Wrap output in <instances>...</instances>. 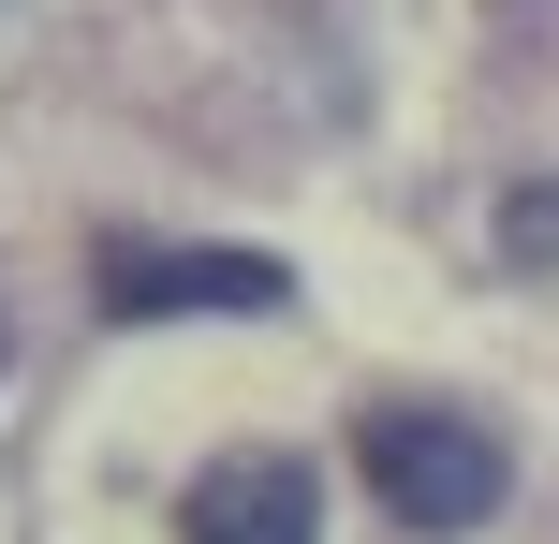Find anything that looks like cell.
I'll return each instance as SVG.
<instances>
[{
	"label": "cell",
	"instance_id": "7a4b0ae2",
	"mask_svg": "<svg viewBox=\"0 0 559 544\" xmlns=\"http://www.w3.org/2000/svg\"><path fill=\"white\" fill-rule=\"evenodd\" d=\"M295 265L265 251H177V235H104V310L118 324H192V310H280Z\"/></svg>",
	"mask_w": 559,
	"mask_h": 544
},
{
	"label": "cell",
	"instance_id": "3957f363",
	"mask_svg": "<svg viewBox=\"0 0 559 544\" xmlns=\"http://www.w3.org/2000/svg\"><path fill=\"white\" fill-rule=\"evenodd\" d=\"M309 530H324L309 457H206L177 500V544H309Z\"/></svg>",
	"mask_w": 559,
	"mask_h": 544
},
{
	"label": "cell",
	"instance_id": "6da1fadb",
	"mask_svg": "<svg viewBox=\"0 0 559 544\" xmlns=\"http://www.w3.org/2000/svg\"><path fill=\"white\" fill-rule=\"evenodd\" d=\"M354 457H368V486H383V516H413V530H486L501 516V442H486L472 412L397 398V412L354 427Z\"/></svg>",
	"mask_w": 559,
	"mask_h": 544
}]
</instances>
